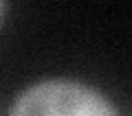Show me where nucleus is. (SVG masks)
I'll use <instances>...</instances> for the list:
<instances>
[{
    "label": "nucleus",
    "mask_w": 132,
    "mask_h": 116,
    "mask_svg": "<svg viewBox=\"0 0 132 116\" xmlns=\"http://www.w3.org/2000/svg\"><path fill=\"white\" fill-rule=\"evenodd\" d=\"M7 116H121L97 88L77 79H42L13 99Z\"/></svg>",
    "instance_id": "f257e3e1"
},
{
    "label": "nucleus",
    "mask_w": 132,
    "mask_h": 116,
    "mask_svg": "<svg viewBox=\"0 0 132 116\" xmlns=\"http://www.w3.org/2000/svg\"><path fill=\"white\" fill-rule=\"evenodd\" d=\"M7 9H9V5H7L5 0H0V24H2V20H5V15H7Z\"/></svg>",
    "instance_id": "f03ea898"
}]
</instances>
